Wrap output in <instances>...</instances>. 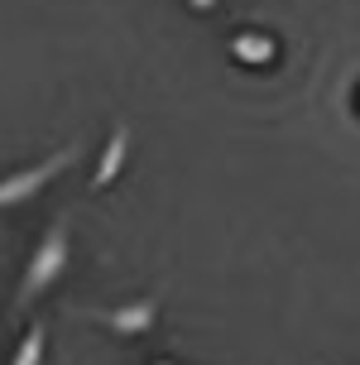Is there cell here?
Segmentation results:
<instances>
[{"instance_id":"2","label":"cell","mask_w":360,"mask_h":365,"mask_svg":"<svg viewBox=\"0 0 360 365\" xmlns=\"http://www.w3.org/2000/svg\"><path fill=\"white\" fill-rule=\"evenodd\" d=\"M72 159H77V145H63V149H53L48 159H38V164L5 173V178H0V212H5V207H24V202H34L53 178L68 173Z\"/></svg>"},{"instance_id":"1","label":"cell","mask_w":360,"mask_h":365,"mask_svg":"<svg viewBox=\"0 0 360 365\" xmlns=\"http://www.w3.org/2000/svg\"><path fill=\"white\" fill-rule=\"evenodd\" d=\"M68 264H72V217L63 212V217L48 221V231L38 236V245L29 250V259H24L15 308H29L34 298H43V293H48L58 279L68 274Z\"/></svg>"},{"instance_id":"6","label":"cell","mask_w":360,"mask_h":365,"mask_svg":"<svg viewBox=\"0 0 360 365\" xmlns=\"http://www.w3.org/2000/svg\"><path fill=\"white\" fill-rule=\"evenodd\" d=\"M231 58L259 68V63H269V58H274V38L269 34H235L231 38Z\"/></svg>"},{"instance_id":"4","label":"cell","mask_w":360,"mask_h":365,"mask_svg":"<svg viewBox=\"0 0 360 365\" xmlns=\"http://www.w3.org/2000/svg\"><path fill=\"white\" fill-rule=\"evenodd\" d=\"M125 159H130V120H115L106 149H101V159H96V168H91V187H96V192H101V187H110V182L120 178Z\"/></svg>"},{"instance_id":"5","label":"cell","mask_w":360,"mask_h":365,"mask_svg":"<svg viewBox=\"0 0 360 365\" xmlns=\"http://www.w3.org/2000/svg\"><path fill=\"white\" fill-rule=\"evenodd\" d=\"M43 356H48V322H29V331L19 336L15 356H10V365H43Z\"/></svg>"},{"instance_id":"8","label":"cell","mask_w":360,"mask_h":365,"mask_svg":"<svg viewBox=\"0 0 360 365\" xmlns=\"http://www.w3.org/2000/svg\"><path fill=\"white\" fill-rule=\"evenodd\" d=\"M154 365H173V361H154Z\"/></svg>"},{"instance_id":"7","label":"cell","mask_w":360,"mask_h":365,"mask_svg":"<svg viewBox=\"0 0 360 365\" xmlns=\"http://www.w3.org/2000/svg\"><path fill=\"white\" fill-rule=\"evenodd\" d=\"M187 5H192L197 15H212V10H216V0H187Z\"/></svg>"},{"instance_id":"3","label":"cell","mask_w":360,"mask_h":365,"mask_svg":"<svg viewBox=\"0 0 360 365\" xmlns=\"http://www.w3.org/2000/svg\"><path fill=\"white\" fill-rule=\"evenodd\" d=\"M87 322L96 327L115 331V336H144V331H154L159 322V293L154 298H135V303H120V308H82Z\"/></svg>"}]
</instances>
